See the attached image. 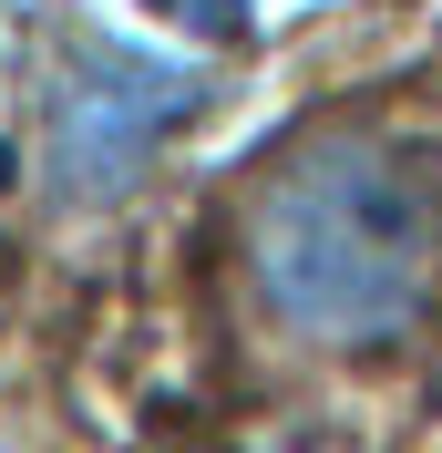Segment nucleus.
<instances>
[{"label":"nucleus","instance_id":"nucleus-1","mask_svg":"<svg viewBox=\"0 0 442 453\" xmlns=\"http://www.w3.org/2000/svg\"><path fill=\"white\" fill-rule=\"evenodd\" d=\"M237 288L309 361H381L442 310V144L319 124L237 196Z\"/></svg>","mask_w":442,"mask_h":453},{"label":"nucleus","instance_id":"nucleus-2","mask_svg":"<svg viewBox=\"0 0 442 453\" xmlns=\"http://www.w3.org/2000/svg\"><path fill=\"white\" fill-rule=\"evenodd\" d=\"M42 93V175H52L62 206H103L124 196L155 144L206 113V62H175V52H124L103 31H62V52L31 73Z\"/></svg>","mask_w":442,"mask_h":453}]
</instances>
